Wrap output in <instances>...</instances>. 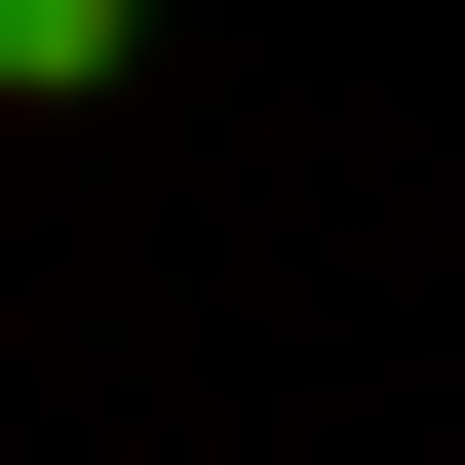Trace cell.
<instances>
[{"instance_id":"1","label":"cell","mask_w":465,"mask_h":465,"mask_svg":"<svg viewBox=\"0 0 465 465\" xmlns=\"http://www.w3.org/2000/svg\"><path fill=\"white\" fill-rule=\"evenodd\" d=\"M155 78V0H0V116H116Z\"/></svg>"}]
</instances>
